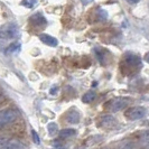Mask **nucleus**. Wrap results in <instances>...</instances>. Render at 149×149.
I'll return each instance as SVG.
<instances>
[{
    "instance_id": "f257e3e1",
    "label": "nucleus",
    "mask_w": 149,
    "mask_h": 149,
    "mask_svg": "<svg viewBox=\"0 0 149 149\" xmlns=\"http://www.w3.org/2000/svg\"><path fill=\"white\" fill-rule=\"evenodd\" d=\"M129 102L130 100L128 97H114L107 103L105 108L109 112H118L125 109L129 104Z\"/></svg>"
},
{
    "instance_id": "f03ea898",
    "label": "nucleus",
    "mask_w": 149,
    "mask_h": 149,
    "mask_svg": "<svg viewBox=\"0 0 149 149\" xmlns=\"http://www.w3.org/2000/svg\"><path fill=\"white\" fill-rule=\"evenodd\" d=\"M147 114V110L143 107H131L126 110L125 116L129 120H139L142 119Z\"/></svg>"
},
{
    "instance_id": "7ed1b4c3",
    "label": "nucleus",
    "mask_w": 149,
    "mask_h": 149,
    "mask_svg": "<svg viewBox=\"0 0 149 149\" xmlns=\"http://www.w3.org/2000/svg\"><path fill=\"white\" fill-rule=\"evenodd\" d=\"M18 35H19V30L15 24H7L1 29V36L7 39H14Z\"/></svg>"
},
{
    "instance_id": "20e7f679",
    "label": "nucleus",
    "mask_w": 149,
    "mask_h": 149,
    "mask_svg": "<svg viewBox=\"0 0 149 149\" xmlns=\"http://www.w3.org/2000/svg\"><path fill=\"white\" fill-rule=\"evenodd\" d=\"M17 112L15 110H11V109H8V110H3L1 112V116H0V125L1 127L6 126L8 123H11L17 119Z\"/></svg>"
},
{
    "instance_id": "39448f33",
    "label": "nucleus",
    "mask_w": 149,
    "mask_h": 149,
    "mask_svg": "<svg viewBox=\"0 0 149 149\" xmlns=\"http://www.w3.org/2000/svg\"><path fill=\"white\" fill-rule=\"evenodd\" d=\"M1 149H24V145L19 140L16 139H10L1 140Z\"/></svg>"
},
{
    "instance_id": "423d86ee",
    "label": "nucleus",
    "mask_w": 149,
    "mask_h": 149,
    "mask_svg": "<svg viewBox=\"0 0 149 149\" xmlns=\"http://www.w3.org/2000/svg\"><path fill=\"white\" fill-rule=\"evenodd\" d=\"M39 39L44 43V44L48 45L51 47H55L58 45V40L55 37H53L51 35H47V34H40L39 35Z\"/></svg>"
},
{
    "instance_id": "0eeeda50",
    "label": "nucleus",
    "mask_w": 149,
    "mask_h": 149,
    "mask_svg": "<svg viewBox=\"0 0 149 149\" xmlns=\"http://www.w3.org/2000/svg\"><path fill=\"white\" fill-rule=\"evenodd\" d=\"M101 126L104 128H114L117 126V120L114 119L112 116H104L101 118Z\"/></svg>"
},
{
    "instance_id": "6e6552de",
    "label": "nucleus",
    "mask_w": 149,
    "mask_h": 149,
    "mask_svg": "<svg viewBox=\"0 0 149 149\" xmlns=\"http://www.w3.org/2000/svg\"><path fill=\"white\" fill-rule=\"evenodd\" d=\"M30 22L35 26H45L46 25V18L42 14H35L30 17Z\"/></svg>"
},
{
    "instance_id": "1a4fd4ad",
    "label": "nucleus",
    "mask_w": 149,
    "mask_h": 149,
    "mask_svg": "<svg viewBox=\"0 0 149 149\" xmlns=\"http://www.w3.org/2000/svg\"><path fill=\"white\" fill-rule=\"evenodd\" d=\"M65 119H66V122H68V123H77L81 119V114L77 111H71L67 113Z\"/></svg>"
},
{
    "instance_id": "9d476101",
    "label": "nucleus",
    "mask_w": 149,
    "mask_h": 149,
    "mask_svg": "<svg viewBox=\"0 0 149 149\" xmlns=\"http://www.w3.org/2000/svg\"><path fill=\"white\" fill-rule=\"evenodd\" d=\"M20 48H22L20 43L19 42H14L7 47V52L10 53V54H16V53H18L20 51Z\"/></svg>"
},
{
    "instance_id": "9b49d317",
    "label": "nucleus",
    "mask_w": 149,
    "mask_h": 149,
    "mask_svg": "<svg viewBox=\"0 0 149 149\" xmlns=\"http://www.w3.org/2000/svg\"><path fill=\"white\" fill-rule=\"evenodd\" d=\"M97 97V94H95V92H93V91H89V92H86L82 97V101L84 103H91V102H93L94 101V99Z\"/></svg>"
},
{
    "instance_id": "f8f14e48",
    "label": "nucleus",
    "mask_w": 149,
    "mask_h": 149,
    "mask_svg": "<svg viewBox=\"0 0 149 149\" xmlns=\"http://www.w3.org/2000/svg\"><path fill=\"white\" fill-rule=\"evenodd\" d=\"M76 134V131L74 129H63L60 132V137L63 139H67V138H71Z\"/></svg>"
},
{
    "instance_id": "ddd939ff",
    "label": "nucleus",
    "mask_w": 149,
    "mask_h": 149,
    "mask_svg": "<svg viewBox=\"0 0 149 149\" xmlns=\"http://www.w3.org/2000/svg\"><path fill=\"white\" fill-rule=\"evenodd\" d=\"M47 129H48V132H49L51 136L56 134H57V131H58V127H57V125H56L55 122H51V123H48Z\"/></svg>"
},
{
    "instance_id": "4468645a",
    "label": "nucleus",
    "mask_w": 149,
    "mask_h": 149,
    "mask_svg": "<svg viewBox=\"0 0 149 149\" xmlns=\"http://www.w3.org/2000/svg\"><path fill=\"white\" fill-rule=\"evenodd\" d=\"M140 140L145 146H149V130L148 131H145L140 137Z\"/></svg>"
},
{
    "instance_id": "2eb2a0df",
    "label": "nucleus",
    "mask_w": 149,
    "mask_h": 149,
    "mask_svg": "<svg viewBox=\"0 0 149 149\" xmlns=\"http://www.w3.org/2000/svg\"><path fill=\"white\" fill-rule=\"evenodd\" d=\"M97 19L101 20V22L107 20V19H108V13H107L105 10H103V9H100L99 13H97Z\"/></svg>"
},
{
    "instance_id": "dca6fc26",
    "label": "nucleus",
    "mask_w": 149,
    "mask_h": 149,
    "mask_svg": "<svg viewBox=\"0 0 149 149\" xmlns=\"http://www.w3.org/2000/svg\"><path fill=\"white\" fill-rule=\"evenodd\" d=\"M37 3V0H22V5L27 8H33Z\"/></svg>"
},
{
    "instance_id": "f3484780",
    "label": "nucleus",
    "mask_w": 149,
    "mask_h": 149,
    "mask_svg": "<svg viewBox=\"0 0 149 149\" xmlns=\"http://www.w3.org/2000/svg\"><path fill=\"white\" fill-rule=\"evenodd\" d=\"M31 137H33V140L36 145H39L40 143V139H39V136L38 134L35 131V130H31Z\"/></svg>"
},
{
    "instance_id": "a211bd4d",
    "label": "nucleus",
    "mask_w": 149,
    "mask_h": 149,
    "mask_svg": "<svg viewBox=\"0 0 149 149\" xmlns=\"http://www.w3.org/2000/svg\"><path fill=\"white\" fill-rule=\"evenodd\" d=\"M123 149H136V147H134V145H132V143H127L123 147Z\"/></svg>"
},
{
    "instance_id": "6ab92c4d",
    "label": "nucleus",
    "mask_w": 149,
    "mask_h": 149,
    "mask_svg": "<svg viewBox=\"0 0 149 149\" xmlns=\"http://www.w3.org/2000/svg\"><path fill=\"white\" fill-rule=\"evenodd\" d=\"M127 1L130 3V5H134V3H138L140 0H127Z\"/></svg>"
},
{
    "instance_id": "aec40b11",
    "label": "nucleus",
    "mask_w": 149,
    "mask_h": 149,
    "mask_svg": "<svg viewBox=\"0 0 149 149\" xmlns=\"http://www.w3.org/2000/svg\"><path fill=\"white\" fill-rule=\"evenodd\" d=\"M81 1H82L83 5H89V3H91L93 0H81Z\"/></svg>"
},
{
    "instance_id": "412c9836",
    "label": "nucleus",
    "mask_w": 149,
    "mask_h": 149,
    "mask_svg": "<svg viewBox=\"0 0 149 149\" xmlns=\"http://www.w3.org/2000/svg\"><path fill=\"white\" fill-rule=\"evenodd\" d=\"M56 92H57V88H56V86H55L54 89H51V91H49L51 94H56Z\"/></svg>"
},
{
    "instance_id": "4be33fe9",
    "label": "nucleus",
    "mask_w": 149,
    "mask_h": 149,
    "mask_svg": "<svg viewBox=\"0 0 149 149\" xmlns=\"http://www.w3.org/2000/svg\"><path fill=\"white\" fill-rule=\"evenodd\" d=\"M145 61H146L147 63H149V52L147 53L146 55H145Z\"/></svg>"
},
{
    "instance_id": "5701e85b",
    "label": "nucleus",
    "mask_w": 149,
    "mask_h": 149,
    "mask_svg": "<svg viewBox=\"0 0 149 149\" xmlns=\"http://www.w3.org/2000/svg\"><path fill=\"white\" fill-rule=\"evenodd\" d=\"M54 149H66V148H63V147H57V148H54Z\"/></svg>"
}]
</instances>
